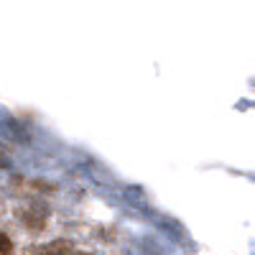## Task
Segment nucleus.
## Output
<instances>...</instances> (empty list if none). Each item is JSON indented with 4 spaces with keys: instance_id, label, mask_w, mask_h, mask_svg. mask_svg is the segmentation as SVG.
Instances as JSON below:
<instances>
[{
    "instance_id": "nucleus-3",
    "label": "nucleus",
    "mask_w": 255,
    "mask_h": 255,
    "mask_svg": "<svg viewBox=\"0 0 255 255\" xmlns=\"http://www.w3.org/2000/svg\"><path fill=\"white\" fill-rule=\"evenodd\" d=\"M13 253V243L5 232H0V255H10Z\"/></svg>"
},
{
    "instance_id": "nucleus-4",
    "label": "nucleus",
    "mask_w": 255,
    "mask_h": 255,
    "mask_svg": "<svg viewBox=\"0 0 255 255\" xmlns=\"http://www.w3.org/2000/svg\"><path fill=\"white\" fill-rule=\"evenodd\" d=\"M74 255H92V253H74Z\"/></svg>"
},
{
    "instance_id": "nucleus-2",
    "label": "nucleus",
    "mask_w": 255,
    "mask_h": 255,
    "mask_svg": "<svg viewBox=\"0 0 255 255\" xmlns=\"http://www.w3.org/2000/svg\"><path fill=\"white\" fill-rule=\"evenodd\" d=\"M72 253V245L69 243H51V245H44V248H38L33 250L31 255H69Z\"/></svg>"
},
{
    "instance_id": "nucleus-1",
    "label": "nucleus",
    "mask_w": 255,
    "mask_h": 255,
    "mask_svg": "<svg viewBox=\"0 0 255 255\" xmlns=\"http://www.w3.org/2000/svg\"><path fill=\"white\" fill-rule=\"evenodd\" d=\"M23 222H26V227H31V230H41V227L46 225V209H44V207H31V209H26Z\"/></svg>"
}]
</instances>
